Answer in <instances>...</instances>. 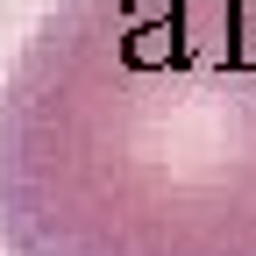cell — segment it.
<instances>
[{"mask_svg":"<svg viewBox=\"0 0 256 256\" xmlns=\"http://www.w3.org/2000/svg\"><path fill=\"white\" fill-rule=\"evenodd\" d=\"M8 256H256V0H57L0 86Z\"/></svg>","mask_w":256,"mask_h":256,"instance_id":"cell-1","label":"cell"}]
</instances>
